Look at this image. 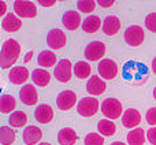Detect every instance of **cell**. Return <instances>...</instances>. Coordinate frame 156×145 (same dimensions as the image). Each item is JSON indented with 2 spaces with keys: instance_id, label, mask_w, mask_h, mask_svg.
Wrapping results in <instances>:
<instances>
[{
  "instance_id": "1",
  "label": "cell",
  "mask_w": 156,
  "mask_h": 145,
  "mask_svg": "<svg viewBox=\"0 0 156 145\" xmlns=\"http://www.w3.org/2000/svg\"><path fill=\"white\" fill-rule=\"evenodd\" d=\"M19 54H21V45L18 41L14 38L5 40L2 45V51H0V67L10 69L18 60Z\"/></svg>"
},
{
  "instance_id": "2",
  "label": "cell",
  "mask_w": 156,
  "mask_h": 145,
  "mask_svg": "<svg viewBox=\"0 0 156 145\" xmlns=\"http://www.w3.org/2000/svg\"><path fill=\"white\" fill-rule=\"evenodd\" d=\"M101 112L107 119H118L122 115V103L114 97H108L101 103Z\"/></svg>"
},
{
  "instance_id": "3",
  "label": "cell",
  "mask_w": 156,
  "mask_h": 145,
  "mask_svg": "<svg viewBox=\"0 0 156 145\" xmlns=\"http://www.w3.org/2000/svg\"><path fill=\"white\" fill-rule=\"evenodd\" d=\"M99 111V101L94 97H83L77 104V112L83 118L93 116Z\"/></svg>"
},
{
  "instance_id": "4",
  "label": "cell",
  "mask_w": 156,
  "mask_h": 145,
  "mask_svg": "<svg viewBox=\"0 0 156 145\" xmlns=\"http://www.w3.org/2000/svg\"><path fill=\"white\" fill-rule=\"evenodd\" d=\"M14 11L21 18H34L37 15V7L33 2L27 0H16L14 3Z\"/></svg>"
},
{
  "instance_id": "5",
  "label": "cell",
  "mask_w": 156,
  "mask_h": 145,
  "mask_svg": "<svg viewBox=\"0 0 156 145\" xmlns=\"http://www.w3.org/2000/svg\"><path fill=\"white\" fill-rule=\"evenodd\" d=\"M74 66L71 65V62L69 59H62L58 62L56 67H55L54 75L59 82H69L73 74Z\"/></svg>"
},
{
  "instance_id": "6",
  "label": "cell",
  "mask_w": 156,
  "mask_h": 145,
  "mask_svg": "<svg viewBox=\"0 0 156 145\" xmlns=\"http://www.w3.org/2000/svg\"><path fill=\"white\" fill-rule=\"evenodd\" d=\"M144 38H145V33H144L143 27L137 26V25H132L126 29L125 32V41L132 47H138L143 44Z\"/></svg>"
},
{
  "instance_id": "7",
  "label": "cell",
  "mask_w": 156,
  "mask_h": 145,
  "mask_svg": "<svg viewBox=\"0 0 156 145\" xmlns=\"http://www.w3.org/2000/svg\"><path fill=\"white\" fill-rule=\"evenodd\" d=\"M105 54V45L101 41H92L85 48V58L90 62H97Z\"/></svg>"
},
{
  "instance_id": "8",
  "label": "cell",
  "mask_w": 156,
  "mask_h": 145,
  "mask_svg": "<svg viewBox=\"0 0 156 145\" xmlns=\"http://www.w3.org/2000/svg\"><path fill=\"white\" fill-rule=\"evenodd\" d=\"M97 71H99L100 77L104 78V80H114L118 74V66L111 59H103L99 63Z\"/></svg>"
},
{
  "instance_id": "9",
  "label": "cell",
  "mask_w": 156,
  "mask_h": 145,
  "mask_svg": "<svg viewBox=\"0 0 156 145\" xmlns=\"http://www.w3.org/2000/svg\"><path fill=\"white\" fill-rule=\"evenodd\" d=\"M66 41H67V37H66L65 32L60 29H52L49 30L48 36H47V43H48V47L52 49H60L66 45Z\"/></svg>"
},
{
  "instance_id": "10",
  "label": "cell",
  "mask_w": 156,
  "mask_h": 145,
  "mask_svg": "<svg viewBox=\"0 0 156 145\" xmlns=\"http://www.w3.org/2000/svg\"><path fill=\"white\" fill-rule=\"evenodd\" d=\"M77 103V94L73 90H63L58 94L56 105L63 111H67L73 108Z\"/></svg>"
},
{
  "instance_id": "11",
  "label": "cell",
  "mask_w": 156,
  "mask_h": 145,
  "mask_svg": "<svg viewBox=\"0 0 156 145\" xmlns=\"http://www.w3.org/2000/svg\"><path fill=\"white\" fill-rule=\"evenodd\" d=\"M19 99L26 105H34L38 101V94L33 83H26L25 86H22V89L19 90Z\"/></svg>"
},
{
  "instance_id": "12",
  "label": "cell",
  "mask_w": 156,
  "mask_h": 145,
  "mask_svg": "<svg viewBox=\"0 0 156 145\" xmlns=\"http://www.w3.org/2000/svg\"><path fill=\"white\" fill-rule=\"evenodd\" d=\"M140 122H141V115L137 110H134V108L126 110L123 112V115H122V123H123V126L127 127V129H132V130L137 129Z\"/></svg>"
},
{
  "instance_id": "13",
  "label": "cell",
  "mask_w": 156,
  "mask_h": 145,
  "mask_svg": "<svg viewBox=\"0 0 156 145\" xmlns=\"http://www.w3.org/2000/svg\"><path fill=\"white\" fill-rule=\"evenodd\" d=\"M62 23L67 30H76L80 27L81 23V14L74 10H70L67 12L63 14L62 16Z\"/></svg>"
},
{
  "instance_id": "14",
  "label": "cell",
  "mask_w": 156,
  "mask_h": 145,
  "mask_svg": "<svg viewBox=\"0 0 156 145\" xmlns=\"http://www.w3.org/2000/svg\"><path fill=\"white\" fill-rule=\"evenodd\" d=\"M43 137V132H41L40 127L37 126H26V129L23 130V134H22V138H23V143L26 145H34L37 144L38 141Z\"/></svg>"
},
{
  "instance_id": "15",
  "label": "cell",
  "mask_w": 156,
  "mask_h": 145,
  "mask_svg": "<svg viewBox=\"0 0 156 145\" xmlns=\"http://www.w3.org/2000/svg\"><path fill=\"white\" fill-rule=\"evenodd\" d=\"M8 78H10V81L14 85H22V83H25L29 80V70L26 67H23V66H16V67L11 69Z\"/></svg>"
},
{
  "instance_id": "16",
  "label": "cell",
  "mask_w": 156,
  "mask_h": 145,
  "mask_svg": "<svg viewBox=\"0 0 156 145\" xmlns=\"http://www.w3.org/2000/svg\"><path fill=\"white\" fill-rule=\"evenodd\" d=\"M34 118L36 121L43 125L49 123L52 121V118H54V110L48 104H40L34 111Z\"/></svg>"
},
{
  "instance_id": "17",
  "label": "cell",
  "mask_w": 156,
  "mask_h": 145,
  "mask_svg": "<svg viewBox=\"0 0 156 145\" xmlns=\"http://www.w3.org/2000/svg\"><path fill=\"white\" fill-rule=\"evenodd\" d=\"M86 90L93 96H99L103 94L105 90V82L99 77V75H92L89 78L88 83H86Z\"/></svg>"
},
{
  "instance_id": "18",
  "label": "cell",
  "mask_w": 156,
  "mask_h": 145,
  "mask_svg": "<svg viewBox=\"0 0 156 145\" xmlns=\"http://www.w3.org/2000/svg\"><path fill=\"white\" fill-rule=\"evenodd\" d=\"M121 29V19L115 15H108L103 21V32L107 36H114Z\"/></svg>"
},
{
  "instance_id": "19",
  "label": "cell",
  "mask_w": 156,
  "mask_h": 145,
  "mask_svg": "<svg viewBox=\"0 0 156 145\" xmlns=\"http://www.w3.org/2000/svg\"><path fill=\"white\" fill-rule=\"evenodd\" d=\"M21 26H22L21 19L12 12L7 14L2 21V27H3V30H5V32H10V33L18 32V30L21 29Z\"/></svg>"
},
{
  "instance_id": "20",
  "label": "cell",
  "mask_w": 156,
  "mask_h": 145,
  "mask_svg": "<svg viewBox=\"0 0 156 145\" xmlns=\"http://www.w3.org/2000/svg\"><path fill=\"white\" fill-rule=\"evenodd\" d=\"M78 140V136L76 133V130L71 127H65L59 132L58 134V141L60 145H74Z\"/></svg>"
},
{
  "instance_id": "21",
  "label": "cell",
  "mask_w": 156,
  "mask_h": 145,
  "mask_svg": "<svg viewBox=\"0 0 156 145\" xmlns=\"http://www.w3.org/2000/svg\"><path fill=\"white\" fill-rule=\"evenodd\" d=\"M81 26L85 33H96L103 26V22L97 15H88Z\"/></svg>"
},
{
  "instance_id": "22",
  "label": "cell",
  "mask_w": 156,
  "mask_h": 145,
  "mask_svg": "<svg viewBox=\"0 0 156 145\" xmlns=\"http://www.w3.org/2000/svg\"><path fill=\"white\" fill-rule=\"evenodd\" d=\"M147 132H144L141 127L133 129L127 133V144L129 145H143L145 143Z\"/></svg>"
},
{
  "instance_id": "23",
  "label": "cell",
  "mask_w": 156,
  "mask_h": 145,
  "mask_svg": "<svg viewBox=\"0 0 156 145\" xmlns=\"http://www.w3.org/2000/svg\"><path fill=\"white\" fill-rule=\"evenodd\" d=\"M32 80L36 85L47 86L49 83V81H51V74L47 70H44V69H36L32 72Z\"/></svg>"
},
{
  "instance_id": "24",
  "label": "cell",
  "mask_w": 156,
  "mask_h": 145,
  "mask_svg": "<svg viewBox=\"0 0 156 145\" xmlns=\"http://www.w3.org/2000/svg\"><path fill=\"white\" fill-rule=\"evenodd\" d=\"M97 130L101 136H105V137H111V136L115 134L116 126L114 122H111L110 119H101L97 123Z\"/></svg>"
},
{
  "instance_id": "25",
  "label": "cell",
  "mask_w": 156,
  "mask_h": 145,
  "mask_svg": "<svg viewBox=\"0 0 156 145\" xmlns=\"http://www.w3.org/2000/svg\"><path fill=\"white\" fill-rule=\"evenodd\" d=\"M37 63L41 67H52L56 63V55L52 51H43L37 56Z\"/></svg>"
},
{
  "instance_id": "26",
  "label": "cell",
  "mask_w": 156,
  "mask_h": 145,
  "mask_svg": "<svg viewBox=\"0 0 156 145\" xmlns=\"http://www.w3.org/2000/svg\"><path fill=\"white\" fill-rule=\"evenodd\" d=\"M8 122H10V125L12 127H15V129L23 127L27 123V115L23 112V111H15V112L11 114Z\"/></svg>"
},
{
  "instance_id": "27",
  "label": "cell",
  "mask_w": 156,
  "mask_h": 145,
  "mask_svg": "<svg viewBox=\"0 0 156 145\" xmlns=\"http://www.w3.org/2000/svg\"><path fill=\"white\" fill-rule=\"evenodd\" d=\"M16 101L11 94H2L0 97V111L3 114H8L15 108Z\"/></svg>"
},
{
  "instance_id": "28",
  "label": "cell",
  "mask_w": 156,
  "mask_h": 145,
  "mask_svg": "<svg viewBox=\"0 0 156 145\" xmlns=\"http://www.w3.org/2000/svg\"><path fill=\"white\" fill-rule=\"evenodd\" d=\"M15 141V132L10 126L0 127V143L3 145H11Z\"/></svg>"
},
{
  "instance_id": "29",
  "label": "cell",
  "mask_w": 156,
  "mask_h": 145,
  "mask_svg": "<svg viewBox=\"0 0 156 145\" xmlns=\"http://www.w3.org/2000/svg\"><path fill=\"white\" fill-rule=\"evenodd\" d=\"M92 72L90 66L88 65L86 62H77L74 65V74L77 75V78H88Z\"/></svg>"
},
{
  "instance_id": "30",
  "label": "cell",
  "mask_w": 156,
  "mask_h": 145,
  "mask_svg": "<svg viewBox=\"0 0 156 145\" xmlns=\"http://www.w3.org/2000/svg\"><path fill=\"white\" fill-rule=\"evenodd\" d=\"M77 8L80 12L89 14L96 8V2H93V0H81V2L77 3Z\"/></svg>"
},
{
  "instance_id": "31",
  "label": "cell",
  "mask_w": 156,
  "mask_h": 145,
  "mask_svg": "<svg viewBox=\"0 0 156 145\" xmlns=\"http://www.w3.org/2000/svg\"><path fill=\"white\" fill-rule=\"evenodd\" d=\"M85 145H104V138L99 133H89L85 137Z\"/></svg>"
},
{
  "instance_id": "32",
  "label": "cell",
  "mask_w": 156,
  "mask_h": 145,
  "mask_svg": "<svg viewBox=\"0 0 156 145\" xmlns=\"http://www.w3.org/2000/svg\"><path fill=\"white\" fill-rule=\"evenodd\" d=\"M145 26L148 30L156 33V12H151L145 18Z\"/></svg>"
},
{
  "instance_id": "33",
  "label": "cell",
  "mask_w": 156,
  "mask_h": 145,
  "mask_svg": "<svg viewBox=\"0 0 156 145\" xmlns=\"http://www.w3.org/2000/svg\"><path fill=\"white\" fill-rule=\"evenodd\" d=\"M145 121H147V123L151 125V126H156V107L149 108V110L147 111Z\"/></svg>"
},
{
  "instance_id": "34",
  "label": "cell",
  "mask_w": 156,
  "mask_h": 145,
  "mask_svg": "<svg viewBox=\"0 0 156 145\" xmlns=\"http://www.w3.org/2000/svg\"><path fill=\"white\" fill-rule=\"evenodd\" d=\"M147 138L152 145H156V127H151L147 132Z\"/></svg>"
},
{
  "instance_id": "35",
  "label": "cell",
  "mask_w": 156,
  "mask_h": 145,
  "mask_svg": "<svg viewBox=\"0 0 156 145\" xmlns=\"http://www.w3.org/2000/svg\"><path fill=\"white\" fill-rule=\"evenodd\" d=\"M55 3H56L55 0H38V4H40L41 7H51Z\"/></svg>"
},
{
  "instance_id": "36",
  "label": "cell",
  "mask_w": 156,
  "mask_h": 145,
  "mask_svg": "<svg viewBox=\"0 0 156 145\" xmlns=\"http://www.w3.org/2000/svg\"><path fill=\"white\" fill-rule=\"evenodd\" d=\"M99 5L100 7H104V8H107V7H111V5L114 4V0H99Z\"/></svg>"
},
{
  "instance_id": "37",
  "label": "cell",
  "mask_w": 156,
  "mask_h": 145,
  "mask_svg": "<svg viewBox=\"0 0 156 145\" xmlns=\"http://www.w3.org/2000/svg\"><path fill=\"white\" fill-rule=\"evenodd\" d=\"M5 14V2H0V15Z\"/></svg>"
},
{
  "instance_id": "38",
  "label": "cell",
  "mask_w": 156,
  "mask_h": 145,
  "mask_svg": "<svg viewBox=\"0 0 156 145\" xmlns=\"http://www.w3.org/2000/svg\"><path fill=\"white\" fill-rule=\"evenodd\" d=\"M32 56H33V52L30 51V52H27L26 54V56H25V62H29L30 59H32Z\"/></svg>"
},
{
  "instance_id": "39",
  "label": "cell",
  "mask_w": 156,
  "mask_h": 145,
  "mask_svg": "<svg viewBox=\"0 0 156 145\" xmlns=\"http://www.w3.org/2000/svg\"><path fill=\"white\" fill-rule=\"evenodd\" d=\"M152 70H154V74H156V56L152 60Z\"/></svg>"
},
{
  "instance_id": "40",
  "label": "cell",
  "mask_w": 156,
  "mask_h": 145,
  "mask_svg": "<svg viewBox=\"0 0 156 145\" xmlns=\"http://www.w3.org/2000/svg\"><path fill=\"white\" fill-rule=\"evenodd\" d=\"M111 145H126V144H123L122 141H115V143H112Z\"/></svg>"
},
{
  "instance_id": "41",
  "label": "cell",
  "mask_w": 156,
  "mask_h": 145,
  "mask_svg": "<svg viewBox=\"0 0 156 145\" xmlns=\"http://www.w3.org/2000/svg\"><path fill=\"white\" fill-rule=\"evenodd\" d=\"M154 97H155V100H156V86L154 88Z\"/></svg>"
},
{
  "instance_id": "42",
  "label": "cell",
  "mask_w": 156,
  "mask_h": 145,
  "mask_svg": "<svg viewBox=\"0 0 156 145\" xmlns=\"http://www.w3.org/2000/svg\"><path fill=\"white\" fill-rule=\"evenodd\" d=\"M38 145H51V144H48V143H41V144H38Z\"/></svg>"
}]
</instances>
